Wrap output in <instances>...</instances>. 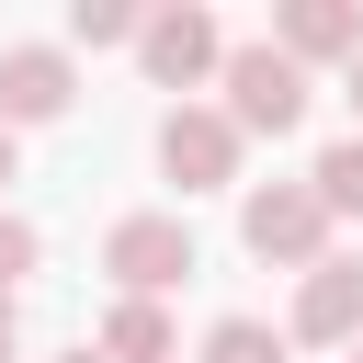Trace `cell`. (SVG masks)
<instances>
[{"label":"cell","instance_id":"6","mask_svg":"<svg viewBox=\"0 0 363 363\" xmlns=\"http://www.w3.org/2000/svg\"><path fill=\"white\" fill-rule=\"evenodd\" d=\"M79 102V68H68V45H0V125L23 136V125H57Z\"/></svg>","mask_w":363,"mask_h":363},{"label":"cell","instance_id":"8","mask_svg":"<svg viewBox=\"0 0 363 363\" xmlns=\"http://www.w3.org/2000/svg\"><path fill=\"white\" fill-rule=\"evenodd\" d=\"M272 45H284L295 68H318V57L352 68V57H363V11H352V0H284V11H272Z\"/></svg>","mask_w":363,"mask_h":363},{"label":"cell","instance_id":"17","mask_svg":"<svg viewBox=\"0 0 363 363\" xmlns=\"http://www.w3.org/2000/svg\"><path fill=\"white\" fill-rule=\"evenodd\" d=\"M57 363H102V352H57Z\"/></svg>","mask_w":363,"mask_h":363},{"label":"cell","instance_id":"3","mask_svg":"<svg viewBox=\"0 0 363 363\" xmlns=\"http://www.w3.org/2000/svg\"><path fill=\"white\" fill-rule=\"evenodd\" d=\"M238 147H250V136H238L227 102H170V113H159V170H170L182 193H227V182H238Z\"/></svg>","mask_w":363,"mask_h":363},{"label":"cell","instance_id":"13","mask_svg":"<svg viewBox=\"0 0 363 363\" xmlns=\"http://www.w3.org/2000/svg\"><path fill=\"white\" fill-rule=\"evenodd\" d=\"M34 261H45V238H34V227H23L11 204H0V295H11V284H23Z\"/></svg>","mask_w":363,"mask_h":363},{"label":"cell","instance_id":"18","mask_svg":"<svg viewBox=\"0 0 363 363\" xmlns=\"http://www.w3.org/2000/svg\"><path fill=\"white\" fill-rule=\"evenodd\" d=\"M352 363H363V340H352Z\"/></svg>","mask_w":363,"mask_h":363},{"label":"cell","instance_id":"11","mask_svg":"<svg viewBox=\"0 0 363 363\" xmlns=\"http://www.w3.org/2000/svg\"><path fill=\"white\" fill-rule=\"evenodd\" d=\"M147 11L136 0H68V45H136Z\"/></svg>","mask_w":363,"mask_h":363},{"label":"cell","instance_id":"7","mask_svg":"<svg viewBox=\"0 0 363 363\" xmlns=\"http://www.w3.org/2000/svg\"><path fill=\"white\" fill-rule=\"evenodd\" d=\"M295 340L306 352H352L363 340V261H318L295 284Z\"/></svg>","mask_w":363,"mask_h":363},{"label":"cell","instance_id":"4","mask_svg":"<svg viewBox=\"0 0 363 363\" xmlns=\"http://www.w3.org/2000/svg\"><path fill=\"white\" fill-rule=\"evenodd\" d=\"M102 272L159 306L170 284H193V227H182V216H113V227H102Z\"/></svg>","mask_w":363,"mask_h":363},{"label":"cell","instance_id":"1","mask_svg":"<svg viewBox=\"0 0 363 363\" xmlns=\"http://www.w3.org/2000/svg\"><path fill=\"white\" fill-rule=\"evenodd\" d=\"M238 238H250V261H272V272H318V261H329V204H318V182H250V193H238Z\"/></svg>","mask_w":363,"mask_h":363},{"label":"cell","instance_id":"10","mask_svg":"<svg viewBox=\"0 0 363 363\" xmlns=\"http://www.w3.org/2000/svg\"><path fill=\"white\" fill-rule=\"evenodd\" d=\"M204 363H295V329H272V318H216V329H204Z\"/></svg>","mask_w":363,"mask_h":363},{"label":"cell","instance_id":"9","mask_svg":"<svg viewBox=\"0 0 363 363\" xmlns=\"http://www.w3.org/2000/svg\"><path fill=\"white\" fill-rule=\"evenodd\" d=\"M102 363H182V340H170V306H147V295H113V318H102V340H91Z\"/></svg>","mask_w":363,"mask_h":363},{"label":"cell","instance_id":"12","mask_svg":"<svg viewBox=\"0 0 363 363\" xmlns=\"http://www.w3.org/2000/svg\"><path fill=\"white\" fill-rule=\"evenodd\" d=\"M306 182H318V204H329V216H363V136L318 147V170H306Z\"/></svg>","mask_w":363,"mask_h":363},{"label":"cell","instance_id":"2","mask_svg":"<svg viewBox=\"0 0 363 363\" xmlns=\"http://www.w3.org/2000/svg\"><path fill=\"white\" fill-rule=\"evenodd\" d=\"M227 113H238V136H295V125H306V68H295L272 34L227 45Z\"/></svg>","mask_w":363,"mask_h":363},{"label":"cell","instance_id":"14","mask_svg":"<svg viewBox=\"0 0 363 363\" xmlns=\"http://www.w3.org/2000/svg\"><path fill=\"white\" fill-rule=\"evenodd\" d=\"M0 363H23V318H11V295H0Z\"/></svg>","mask_w":363,"mask_h":363},{"label":"cell","instance_id":"15","mask_svg":"<svg viewBox=\"0 0 363 363\" xmlns=\"http://www.w3.org/2000/svg\"><path fill=\"white\" fill-rule=\"evenodd\" d=\"M340 91H352V136H363V57H352V68H340Z\"/></svg>","mask_w":363,"mask_h":363},{"label":"cell","instance_id":"5","mask_svg":"<svg viewBox=\"0 0 363 363\" xmlns=\"http://www.w3.org/2000/svg\"><path fill=\"white\" fill-rule=\"evenodd\" d=\"M136 68H147L159 91H204V79H227V34H216V11H193V0L147 11V34H136Z\"/></svg>","mask_w":363,"mask_h":363},{"label":"cell","instance_id":"16","mask_svg":"<svg viewBox=\"0 0 363 363\" xmlns=\"http://www.w3.org/2000/svg\"><path fill=\"white\" fill-rule=\"evenodd\" d=\"M11 170H23V136H11V125H0V182H11Z\"/></svg>","mask_w":363,"mask_h":363}]
</instances>
